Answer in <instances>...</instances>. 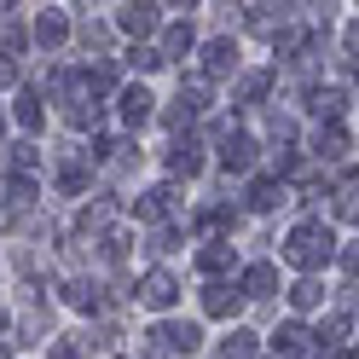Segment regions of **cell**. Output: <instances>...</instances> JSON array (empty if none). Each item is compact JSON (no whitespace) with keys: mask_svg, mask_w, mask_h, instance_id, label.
<instances>
[{"mask_svg":"<svg viewBox=\"0 0 359 359\" xmlns=\"http://www.w3.org/2000/svg\"><path fill=\"white\" fill-rule=\"evenodd\" d=\"M197 342H203V330H197V325L163 319V325L145 330V359H186V353H197Z\"/></svg>","mask_w":359,"mask_h":359,"instance_id":"obj_3","label":"cell"},{"mask_svg":"<svg viewBox=\"0 0 359 359\" xmlns=\"http://www.w3.org/2000/svg\"><path fill=\"white\" fill-rule=\"evenodd\" d=\"M128 64H133V70H145V76H151V70H156L163 58H156V47H133V53H128Z\"/></svg>","mask_w":359,"mask_h":359,"instance_id":"obj_35","label":"cell"},{"mask_svg":"<svg viewBox=\"0 0 359 359\" xmlns=\"http://www.w3.org/2000/svg\"><path fill=\"white\" fill-rule=\"evenodd\" d=\"M47 359H87V348L81 342H70V336H64V342H53V353Z\"/></svg>","mask_w":359,"mask_h":359,"instance_id":"obj_37","label":"cell"},{"mask_svg":"<svg viewBox=\"0 0 359 359\" xmlns=\"http://www.w3.org/2000/svg\"><path fill=\"white\" fill-rule=\"evenodd\" d=\"M0 133H6V110H0Z\"/></svg>","mask_w":359,"mask_h":359,"instance_id":"obj_42","label":"cell"},{"mask_svg":"<svg viewBox=\"0 0 359 359\" xmlns=\"http://www.w3.org/2000/svg\"><path fill=\"white\" fill-rule=\"evenodd\" d=\"M180 104H186L191 116H203L209 110V81L203 76H180Z\"/></svg>","mask_w":359,"mask_h":359,"instance_id":"obj_24","label":"cell"},{"mask_svg":"<svg viewBox=\"0 0 359 359\" xmlns=\"http://www.w3.org/2000/svg\"><path fill=\"white\" fill-rule=\"evenodd\" d=\"M64 35H70V18H64V12H35V41H41V47H64Z\"/></svg>","mask_w":359,"mask_h":359,"instance_id":"obj_19","label":"cell"},{"mask_svg":"<svg viewBox=\"0 0 359 359\" xmlns=\"http://www.w3.org/2000/svg\"><path fill=\"white\" fill-rule=\"evenodd\" d=\"M290 307H296V313L325 307V284H319V278H302V284H290Z\"/></svg>","mask_w":359,"mask_h":359,"instance_id":"obj_25","label":"cell"},{"mask_svg":"<svg viewBox=\"0 0 359 359\" xmlns=\"http://www.w3.org/2000/svg\"><path fill=\"white\" fill-rule=\"evenodd\" d=\"M64 302H70L76 313H93L99 307V290L87 284V278H70V284H64Z\"/></svg>","mask_w":359,"mask_h":359,"instance_id":"obj_27","label":"cell"},{"mask_svg":"<svg viewBox=\"0 0 359 359\" xmlns=\"http://www.w3.org/2000/svg\"><path fill=\"white\" fill-rule=\"evenodd\" d=\"M250 29L266 35V41H278L290 29V18H284V6H250Z\"/></svg>","mask_w":359,"mask_h":359,"instance_id":"obj_20","label":"cell"},{"mask_svg":"<svg viewBox=\"0 0 359 359\" xmlns=\"http://www.w3.org/2000/svg\"><path fill=\"white\" fill-rule=\"evenodd\" d=\"M273 353H278V359H302V353H313V330H302L296 319L278 325V330H273Z\"/></svg>","mask_w":359,"mask_h":359,"instance_id":"obj_8","label":"cell"},{"mask_svg":"<svg viewBox=\"0 0 359 359\" xmlns=\"http://www.w3.org/2000/svg\"><path fill=\"white\" fill-rule=\"evenodd\" d=\"M0 197H6V203H0L6 215H29V209H35V180H24V174H12L6 186H0Z\"/></svg>","mask_w":359,"mask_h":359,"instance_id":"obj_16","label":"cell"},{"mask_svg":"<svg viewBox=\"0 0 359 359\" xmlns=\"http://www.w3.org/2000/svg\"><path fill=\"white\" fill-rule=\"evenodd\" d=\"M220 359H255V336L250 330H232L226 342H220Z\"/></svg>","mask_w":359,"mask_h":359,"instance_id":"obj_30","label":"cell"},{"mask_svg":"<svg viewBox=\"0 0 359 359\" xmlns=\"http://www.w3.org/2000/svg\"><path fill=\"white\" fill-rule=\"evenodd\" d=\"M232 70H238V41H232V35H215L209 47H203V81L232 76Z\"/></svg>","mask_w":359,"mask_h":359,"instance_id":"obj_6","label":"cell"},{"mask_svg":"<svg viewBox=\"0 0 359 359\" xmlns=\"http://www.w3.org/2000/svg\"><path fill=\"white\" fill-rule=\"evenodd\" d=\"M342 307H348V313H359V284H348V290H342Z\"/></svg>","mask_w":359,"mask_h":359,"instance_id":"obj_40","label":"cell"},{"mask_svg":"<svg viewBox=\"0 0 359 359\" xmlns=\"http://www.w3.org/2000/svg\"><path fill=\"white\" fill-rule=\"evenodd\" d=\"M336 261H342V273H348V278H359V238L342 243V250H336Z\"/></svg>","mask_w":359,"mask_h":359,"instance_id":"obj_36","label":"cell"},{"mask_svg":"<svg viewBox=\"0 0 359 359\" xmlns=\"http://www.w3.org/2000/svg\"><path fill=\"white\" fill-rule=\"evenodd\" d=\"M336 220H353L359 226V168L342 180V191H336Z\"/></svg>","mask_w":359,"mask_h":359,"instance_id":"obj_26","label":"cell"},{"mask_svg":"<svg viewBox=\"0 0 359 359\" xmlns=\"http://www.w3.org/2000/svg\"><path fill=\"white\" fill-rule=\"evenodd\" d=\"M238 290H243L250 302H266V296L278 290V266H273V261H255L250 273H243V284H238Z\"/></svg>","mask_w":359,"mask_h":359,"instance_id":"obj_12","label":"cell"},{"mask_svg":"<svg viewBox=\"0 0 359 359\" xmlns=\"http://www.w3.org/2000/svg\"><path fill=\"white\" fill-rule=\"evenodd\" d=\"M197 266H203L209 278H220V273H232V243H226V238H215V243H203V250H197Z\"/></svg>","mask_w":359,"mask_h":359,"instance_id":"obj_21","label":"cell"},{"mask_svg":"<svg viewBox=\"0 0 359 359\" xmlns=\"http://www.w3.org/2000/svg\"><path fill=\"white\" fill-rule=\"evenodd\" d=\"M243 203H250L255 215H273L284 203V180H250V191H243Z\"/></svg>","mask_w":359,"mask_h":359,"instance_id":"obj_15","label":"cell"},{"mask_svg":"<svg viewBox=\"0 0 359 359\" xmlns=\"http://www.w3.org/2000/svg\"><path fill=\"white\" fill-rule=\"evenodd\" d=\"M313 156H319V163H342V156H348L342 122H319V133H313Z\"/></svg>","mask_w":359,"mask_h":359,"instance_id":"obj_9","label":"cell"},{"mask_svg":"<svg viewBox=\"0 0 359 359\" xmlns=\"http://www.w3.org/2000/svg\"><path fill=\"white\" fill-rule=\"evenodd\" d=\"M58 191H70V197L87 191V163H64V168H58Z\"/></svg>","mask_w":359,"mask_h":359,"instance_id":"obj_32","label":"cell"},{"mask_svg":"<svg viewBox=\"0 0 359 359\" xmlns=\"http://www.w3.org/2000/svg\"><path fill=\"white\" fill-rule=\"evenodd\" d=\"M151 104H156V99L145 93L140 81H133V87H122V122H128V128H145V122H151Z\"/></svg>","mask_w":359,"mask_h":359,"instance_id":"obj_18","label":"cell"},{"mask_svg":"<svg viewBox=\"0 0 359 359\" xmlns=\"http://www.w3.org/2000/svg\"><path fill=\"white\" fill-rule=\"evenodd\" d=\"M18 53H24V29L12 18H0V58H18Z\"/></svg>","mask_w":359,"mask_h":359,"instance_id":"obj_33","label":"cell"},{"mask_svg":"<svg viewBox=\"0 0 359 359\" xmlns=\"http://www.w3.org/2000/svg\"><path fill=\"white\" fill-rule=\"evenodd\" d=\"M330 255H336V238H330V226H319V220H302V226L284 238V261H290V266H302L307 278L319 273Z\"/></svg>","mask_w":359,"mask_h":359,"instance_id":"obj_2","label":"cell"},{"mask_svg":"<svg viewBox=\"0 0 359 359\" xmlns=\"http://www.w3.org/2000/svg\"><path fill=\"white\" fill-rule=\"evenodd\" d=\"M76 226H81V238H104V232H110V209H104V203L81 209V220H76Z\"/></svg>","mask_w":359,"mask_h":359,"instance_id":"obj_29","label":"cell"},{"mask_svg":"<svg viewBox=\"0 0 359 359\" xmlns=\"http://www.w3.org/2000/svg\"><path fill=\"white\" fill-rule=\"evenodd\" d=\"M220 163H226V174H243V168L255 163V140H250V133H238L232 122L220 128Z\"/></svg>","mask_w":359,"mask_h":359,"instance_id":"obj_5","label":"cell"},{"mask_svg":"<svg viewBox=\"0 0 359 359\" xmlns=\"http://www.w3.org/2000/svg\"><path fill=\"white\" fill-rule=\"evenodd\" d=\"M336 359H353V353H336Z\"/></svg>","mask_w":359,"mask_h":359,"instance_id":"obj_43","label":"cell"},{"mask_svg":"<svg viewBox=\"0 0 359 359\" xmlns=\"http://www.w3.org/2000/svg\"><path fill=\"white\" fill-rule=\"evenodd\" d=\"M0 342H6V313H0Z\"/></svg>","mask_w":359,"mask_h":359,"instance_id":"obj_41","label":"cell"},{"mask_svg":"<svg viewBox=\"0 0 359 359\" xmlns=\"http://www.w3.org/2000/svg\"><path fill=\"white\" fill-rule=\"evenodd\" d=\"M342 41H348V58H359V18L348 24V35H342Z\"/></svg>","mask_w":359,"mask_h":359,"instance_id":"obj_38","label":"cell"},{"mask_svg":"<svg viewBox=\"0 0 359 359\" xmlns=\"http://www.w3.org/2000/svg\"><path fill=\"white\" fill-rule=\"evenodd\" d=\"M12 116H18V128H24V133H41V116H47V110H41V93H35V87H24V93H18Z\"/></svg>","mask_w":359,"mask_h":359,"instance_id":"obj_22","label":"cell"},{"mask_svg":"<svg viewBox=\"0 0 359 359\" xmlns=\"http://www.w3.org/2000/svg\"><path fill=\"white\" fill-rule=\"evenodd\" d=\"M174 209H180V191H174V186H156V191H145V203H140V215H145V220H168Z\"/></svg>","mask_w":359,"mask_h":359,"instance_id":"obj_23","label":"cell"},{"mask_svg":"<svg viewBox=\"0 0 359 359\" xmlns=\"http://www.w3.org/2000/svg\"><path fill=\"white\" fill-rule=\"evenodd\" d=\"M238 307H243V290H232V284H220V278H215V284L203 290V313H209V319H232Z\"/></svg>","mask_w":359,"mask_h":359,"instance_id":"obj_10","label":"cell"},{"mask_svg":"<svg viewBox=\"0 0 359 359\" xmlns=\"http://www.w3.org/2000/svg\"><path fill=\"white\" fill-rule=\"evenodd\" d=\"M140 302H145V307H156V313H168V307L180 302V278H174V273H163V266H151V273L140 278Z\"/></svg>","mask_w":359,"mask_h":359,"instance_id":"obj_4","label":"cell"},{"mask_svg":"<svg viewBox=\"0 0 359 359\" xmlns=\"http://www.w3.org/2000/svg\"><path fill=\"white\" fill-rule=\"evenodd\" d=\"M266 87H273V76L266 70H250V76H238V104H255Z\"/></svg>","mask_w":359,"mask_h":359,"instance_id":"obj_28","label":"cell"},{"mask_svg":"<svg viewBox=\"0 0 359 359\" xmlns=\"http://www.w3.org/2000/svg\"><path fill=\"white\" fill-rule=\"evenodd\" d=\"M81 47L104 58V47H110V29H104V24H81Z\"/></svg>","mask_w":359,"mask_h":359,"instance_id":"obj_34","label":"cell"},{"mask_svg":"<svg viewBox=\"0 0 359 359\" xmlns=\"http://www.w3.org/2000/svg\"><path fill=\"white\" fill-rule=\"evenodd\" d=\"M302 359H319V353H302Z\"/></svg>","mask_w":359,"mask_h":359,"instance_id":"obj_44","label":"cell"},{"mask_svg":"<svg viewBox=\"0 0 359 359\" xmlns=\"http://www.w3.org/2000/svg\"><path fill=\"white\" fill-rule=\"evenodd\" d=\"M35 168H41V151H35L29 140H24V145H12V174H24V180H29Z\"/></svg>","mask_w":359,"mask_h":359,"instance_id":"obj_31","label":"cell"},{"mask_svg":"<svg viewBox=\"0 0 359 359\" xmlns=\"http://www.w3.org/2000/svg\"><path fill=\"white\" fill-rule=\"evenodd\" d=\"M156 12H163V6H122V12H116V29L133 35V41L145 47V35H156V24H163Z\"/></svg>","mask_w":359,"mask_h":359,"instance_id":"obj_7","label":"cell"},{"mask_svg":"<svg viewBox=\"0 0 359 359\" xmlns=\"http://www.w3.org/2000/svg\"><path fill=\"white\" fill-rule=\"evenodd\" d=\"M168 168H174L180 180L203 174V145H197V140H174V151H168Z\"/></svg>","mask_w":359,"mask_h":359,"instance_id":"obj_17","label":"cell"},{"mask_svg":"<svg viewBox=\"0 0 359 359\" xmlns=\"http://www.w3.org/2000/svg\"><path fill=\"white\" fill-rule=\"evenodd\" d=\"M191 41H197V35H191V18H174V24L163 29V47H156V58H163V64H168V58H186Z\"/></svg>","mask_w":359,"mask_h":359,"instance_id":"obj_14","label":"cell"},{"mask_svg":"<svg viewBox=\"0 0 359 359\" xmlns=\"http://www.w3.org/2000/svg\"><path fill=\"white\" fill-rule=\"evenodd\" d=\"M12 81H18V64H12V58H0V87H12Z\"/></svg>","mask_w":359,"mask_h":359,"instance_id":"obj_39","label":"cell"},{"mask_svg":"<svg viewBox=\"0 0 359 359\" xmlns=\"http://www.w3.org/2000/svg\"><path fill=\"white\" fill-rule=\"evenodd\" d=\"M53 93H58L64 122H70V128H99V99H104V93L87 81V70H81V76L58 70V76H53Z\"/></svg>","mask_w":359,"mask_h":359,"instance_id":"obj_1","label":"cell"},{"mask_svg":"<svg viewBox=\"0 0 359 359\" xmlns=\"http://www.w3.org/2000/svg\"><path fill=\"white\" fill-rule=\"evenodd\" d=\"M342 87H336V81H325V87H307V110H313V116H319V122H336V116H342Z\"/></svg>","mask_w":359,"mask_h":359,"instance_id":"obj_11","label":"cell"},{"mask_svg":"<svg viewBox=\"0 0 359 359\" xmlns=\"http://www.w3.org/2000/svg\"><path fill=\"white\" fill-rule=\"evenodd\" d=\"M342 342H348V313H330V319L319 325V330H313V353H342Z\"/></svg>","mask_w":359,"mask_h":359,"instance_id":"obj_13","label":"cell"}]
</instances>
